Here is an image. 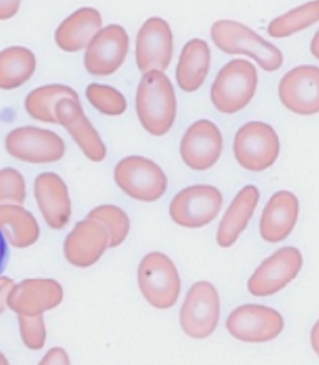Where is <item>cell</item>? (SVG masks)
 <instances>
[{
	"mask_svg": "<svg viewBox=\"0 0 319 365\" xmlns=\"http://www.w3.org/2000/svg\"><path fill=\"white\" fill-rule=\"evenodd\" d=\"M64 289L49 278H29L14 284L7 294V308L17 315L36 317L54 310L63 303Z\"/></svg>",
	"mask_w": 319,
	"mask_h": 365,
	"instance_id": "cell-15",
	"label": "cell"
},
{
	"mask_svg": "<svg viewBox=\"0 0 319 365\" xmlns=\"http://www.w3.org/2000/svg\"><path fill=\"white\" fill-rule=\"evenodd\" d=\"M9 257H11V251H9L7 240H6V236L2 234V231H0V276H2V273L7 268Z\"/></svg>",
	"mask_w": 319,
	"mask_h": 365,
	"instance_id": "cell-35",
	"label": "cell"
},
{
	"mask_svg": "<svg viewBox=\"0 0 319 365\" xmlns=\"http://www.w3.org/2000/svg\"><path fill=\"white\" fill-rule=\"evenodd\" d=\"M136 115L153 137H163L170 132L177 120V96L165 73H143L136 90Z\"/></svg>",
	"mask_w": 319,
	"mask_h": 365,
	"instance_id": "cell-1",
	"label": "cell"
},
{
	"mask_svg": "<svg viewBox=\"0 0 319 365\" xmlns=\"http://www.w3.org/2000/svg\"><path fill=\"white\" fill-rule=\"evenodd\" d=\"M299 216V200L293 192L279 190L269 199L262 210L259 231L267 242L284 241L294 231Z\"/></svg>",
	"mask_w": 319,
	"mask_h": 365,
	"instance_id": "cell-20",
	"label": "cell"
},
{
	"mask_svg": "<svg viewBox=\"0 0 319 365\" xmlns=\"http://www.w3.org/2000/svg\"><path fill=\"white\" fill-rule=\"evenodd\" d=\"M0 231L9 245L17 250H24L36 245L41 237V227L34 214L22 205L2 204L0 205Z\"/></svg>",
	"mask_w": 319,
	"mask_h": 365,
	"instance_id": "cell-24",
	"label": "cell"
},
{
	"mask_svg": "<svg viewBox=\"0 0 319 365\" xmlns=\"http://www.w3.org/2000/svg\"><path fill=\"white\" fill-rule=\"evenodd\" d=\"M225 327L234 339L249 344H264L283 334L284 318L271 307L242 305L229 315Z\"/></svg>",
	"mask_w": 319,
	"mask_h": 365,
	"instance_id": "cell-11",
	"label": "cell"
},
{
	"mask_svg": "<svg viewBox=\"0 0 319 365\" xmlns=\"http://www.w3.org/2000/svg\"><path fill=\"white\" fill-rule=\"evenodd\" d=\"M36 202L51 229H64L71 219V199L66 182L54 172L37 175L34 182Z\"/></svg>",
	"mask_w": 319,
	"mask_h": 365,
	"instance_id": "cell-19",
	"label": "cell"
},
{
	"mask_svg": "<svg viewBox=\"0 0 319 365\" xmlns=\"http://www.w3.org/2000/svg\"><path fill=\"white\" fill-rule=\"evenodd\" d=\"M7 364H9V360L6 359V355L0 352V365H7Z\"/></svg>",
	"mask_w": 319,
	"mask_h": 365,
	"instance_id": "cell-38",
	"label": "cell"
},
{
	"mask_svg": "<svg viewBox=\"0 0 319 365\" xmlns=\"http://www.w3.org/2000/svg\"><path fill=\"white\" fill-rule=\"evenodd\" d=\"M64 98L79 100V95L66 84H46V86L36 88L27 95L24 108L31 118L42 121V123L59 125L58 116H56V106Z\"/></svg>",
	"mask_w": 319,
	"mask_h": 365,
	"instance_id": "cell-26",
	"label": "cell"
},
{
	"mask_svg": "<svg viewBox=\"0 0 319 365\" xmlns=\"http://www.w3.org/2000/svg\"><path fill=\"white\" fill-rule=\"evenodd\" d=\"M303 268V255L298 247L286 246L281 247L266 257L262 263L257 266L254 273L247 282L249 293L254 297H271V294L279 293L281 289L296 279L299 271Z\"/></svg>",
	"mask_w": 319,
	"mask_h": 365,
	"instance_id": "cell-9",
	"label": "cell"
},
{
	"mask_svg": "<svg viewBox=\"0 0 319 365\" xmlns=\"http://www.w3.org/2000/svg\"><path fill=\"white\" fill-rule=\"evenodd\" d=\"M56 116L59 125H63L71 138L76 142L83 153L91 162H103L106 158V145L100 133L84 113L81 101L74 98H64L56 106Z\"/></svg>",
	"mask_w": 319,
	"mask_h": 365,
	"instance_id": "cell-18",
	"label": "cell"
},
{
	"mask_svg": "<svg viewBox=\"0 0 319 365\" xmlns=\"http://www.w3.org/2000/svg\"><path fill=\"white\" fill-rule=\"evenodd\" d=\"M311 344H313V349L318 352V325H314L313 329V336H311Z\"/></svg>",
	"mask_w": 319,
	"mask_h": 365,
	"instance_id": "cell-36",
	"label": "cell"
},
{
	"mask_svg": "<svg viewBox=\"0 0 319 365\" xmlns=\"http://www.w3.org/2000/svg\"><path fill=\"white\" fill-rule=\"evenodd\" d=\"M318 36H319V32H316V34H314V37H313V44H311V51H313V54L316 56L318 58Z\"/></svg>",
	"mask_w": 319,
	"mask_h": 365,
	"instance_id": "cell-37",
	"label": "cell"
},
{
	"mask_svg": "<svg viewBox=\"0 0 319 365\" xmlns=\"http://www.w3.org/2000/svg\"><path fill=\"white\" fill-rule=\"evenodd\" d=\"M220 318V297L210 282H197L187 293L180 310V327L192 339H207Z\"/></svg>",
	"mask_w": 319,
	"mask_h": 365,
	"instance_id": "cell-7",
	"label": "cell"
},
{
	"mask_svg": "<svg viewBox=\"0 0 319 365\" xmlns=\"http://www.w3.org/2000/svg\"><path fill=\"white\" fill-rule=\"evenodd\" d=\"M138 287L148 305L158 310L172 308L182 288L175 263L163 252H148L138 264Z\"/></svg>",
	"mask_w": 319,
	"mask_h": 365,
	"instance_id": "cell-4",
	"label": "cell"
},
{
	"mask_svg": "<svg viewBox=\"0 0 319 365\" xmlns=\"http://www.w3.org/2000/svg\"><path fill=\"white\" fill-rule=\"evenodd\" d=\"M222 192L214 185H192L180 190L170 202L172 221L180 227L207 226L222 210Z\"/></svg>",
	"mask_w": 319,
	"mask_h": 365,
	"instance_id": "cell-8",
	"label": "cell"
},
{
	"mask_svg": "<svg viewBox=\"0 0 319 365\" xmlns=\"http://www.w3.org/2000/svg\"><path fill=\"white\" fill-rule=\"evenodd\" d=\"M36 54L24 46H11L0 51V90H17L36 71Z\"/></svg>",
	"mask_w": 319,
	"mask_h": 365,
	"instance_id": "cell-25",
	"label": "cell"
},
{
	"mask_svg": "<svg viewBox=\"0 0 319 365\" xmlns=\"http://www.w3.org/2000/svg\"><path fill=\"white\" fill-rule=\"evenodd\" d=\"M19 329H21L22 344L29 350H41L46 345V324L44 317L19 315Z\"/></svg>",
	"mask_w": 319,
	"mask_h": 365,
	"instance_id": "cell-31",
	"label": "cell"
},
{
	"mask_svg": "<svg viewBox=\"0 0 319 365\" xmlns=\"http://www.w3.org/2000/svg\"><path fill=\"white\" fill-rule=\"evenodd\" d=\"M210 36L215 48L222 53L251 56L264 71H278L284 63V56L279 48L241 22L217 21L210 29Z\"/></svg>",
	"mask_w": 319,
	"mask_h": 365,
	"instance_id": "cell-2",
	"label": "cell"
},
{
	"mask_svg": "<svg viewBox=\"0 0 319 365\" xmlns=\"http://www.w3.org/2000/svg\"><path fill=\"white\" fill-rule=\"evenodd\" d=\"M261 192L256 185H246L237 192L232 204L225 210L217 231V245L220 247H231L237 242L241 234L246 231L249 221L254 216L259 204Z\"/></svg>",
	"mask_w": 319,
	"mask_h": 365,
	"instance_id": "cell-22",
	"label": "cell"
},
{
	"mask_svg": "<svg viewBox=\"0 0 319 365\" xmlns=\"http://www.w3.org/2000/svg\"><path fill=\"white\" fill-rule=\"evenodd\" d=\"M210 48L204 39H192L182 49L177 66V83L185 93H195L210 71Z\"/></svg>",
	"mask_w": 319,
	"mask_h": 365,
	"instance_id": "cell-23",
	"label": "cell"
},
{
	"mask_svg": "<svg viewBox=\"0 0 319 365\" xmlns=\"http://www.w3.org/2000/svg\"><path fill=\"white\" fill-rule=\"evenodd\" d=\"M103 29V17L100 11L93 7H83L66 17L56 29L54 41L64 53H78L86 49L89 42Z\"/></svg>",
	"mask_w": 319,
	"mask_h": 365,
	"instance_id": "cell-21",
	"label": "cell"
},
{
	"mask_svg": "<svg viewBox=\"0 0 319 365\" xmlns=\"http://www.w3.org/2000/svg\"><path fill=\"white\" fill-rule=\"evenodd\" d=\"M21 9L19 0H0V21H9L12 19Z\"/></svg>",
	"mask_w": 319,
	"mask_h": 365,
	"instance_id": "cell-33",
	"label": "cell"
},
{
	"mask_svg": "<svg viewBox=\"0 0 319 365\" xmlns=\"http://www.w3.org/2000/svg\"><path fill=\"white\" fill-rule=\"evenodd\" d=\"M12 288H14V279L12 278H4V276H0V315L6 312L7 294Z\"/></svg>",
	"mask_w": 319,
	"mask_h": 365,
	"instance_id": "cell-34",
	"label": "cell"
},
{
	"mask_svg": "<svg viewBox=\"0 0 319 365\" xmlns=\"http://www.w3.org/2000/svg\"><path fill=\"white\" fill-rule=\"evenodd\" d=\"M86 98L100 113L106 116H120L128 108V103L121 91L108 84L91 83L86 88Z\"/></svg>",
	"mask_w": 319,
	"mask_h": 365,
	"instance_id": "cell-29",
	"label": "cell"
},
{
	"mask_svg": "<svg viewBox=\"0 0 319 365\" xmlns=\"http://www.w3.org/2000/svg\"><path fill=\"white\" fill-rule=\"evenodd\" d=\"M88 219H95L108 229L110 234V247H118L123 245L130 234V217L118 205H98L89 210Z\"/></svg>",
	"mask_w": 319,
	"mask_h": 365,
	"instance_id": "cell-28",
	"label": "cell"
},
{
	"mask_svg": "<svg viewBox=\"0 0 319 365\" xmlns=\"http://www.w3.org/2000/svg\"><path fill=\"white\" fill-rule=\"evenodd\" d=\"M7 153L27 163H54L66 153L64 140L51 130L19 126L6 137Z\"/></svg>",
	"mask_w": 319,
	"mask_h": 365,
	"instance_id": "cell-10",
	"label": "cell"
},
{
	"mask_svg": "<svg viewBox=\"0 0 319 365\" xmlns=\"http://www.w3.org/2000/svg\"><path fill=\"white\" fill-rule=\"evenodd\" d=\"M110 247V234L101 222L84 219L73 227L64 240V257L76 268H89L96 264Z\"/></svg>",
	"mask_w": 319,
	"mask_h": 365,
	"instance_id": "cell-17",
	"label": "cell"
},
{
	"mask_svg": "<svg viewBox=\"0 0 319 365\" xmlns=\"http://www.w3.org/2000/svg\"><path fill=\"white\" fill-rule=\"evenodd\" d=\"M130 49V37L125 27L110 24L89 42L84 54V68L93 76H111L123 66Z\"/></svg>",
	"mask_w": 319,
	"mask_h": 365,
	"instance_id": "cell-12",
	"label": "cell"
},
{
	"mask_svg": "<svg viewBox=\"0 0 319 365\" xmlns=\"http://www.w3.org/2000/svg\"><path fill=\"white\" fill-rule=\"evenodd\" d=\"M319 19V2L313 0V2L304 4V6L293 9V11L283 14V16L276 17L274 21L267 26V32L272 37H289L301 32L308 27L314 26Z\"/></svg>",
	"mask_w": 319,
	"mask_h": 365,
	"instance_id": "cell-27",
	"label": "cell"
},
{
	"mask_svg": "<svg viewBox=\"0 0 319 365\" xmlns=\"http://www.w3.org/2000/svg\"><path fill=\"white\" fill-rule=\"evenodd\" d=\"M224 140L219 126L210 120H199L189 126L180 142V157L190 170H210L222 155Z\"/></svg>",
	"mask_w": 319,
	"mask_h": 365,
	"instance_id": "cell-14",
	"label": "cell"
},
{
	"mask_svg": "<svg viewBox=\"0 0 319 365\" xmlns=\"http://www.w3.org/2000/svg\"><path fill=\"white\" fill-rule=\"evenodd\" d=\"M257 84L259 74L254 64L246 59H234L219 71L210 98L220 113H239L256 96Z\"/></svg>",
	"mask_w": 319,
	"mask_h": 365,
	"instance_id": "cell-3",
	"label": "cell"
},
{
	"mask_svg": "<svg viewBox=\"0 0 319 365\" xmlns=\"http://www.w3.org/2000/svg\"><path fill=\"white\" fill-rule=\"evenodd\" d=\"M172 58L173 34L170 24L162 17H150L136 36V66L142 73H165Z\"/></svg>",
	"mask_w": 319,
	"mask_h": 365,
	"instance_id": "cell-13",
	"label": "cell"
},
{
	"mask_svg": "<svg viewBox=\"0 0 319 365\" xmlns=\"http://www.w3.org/2000/svg\"><path fill=\"white\" fill-rule=\"evenodd\" d=\"M53 364L69 365L71 364V360H69V355L64 349L56 347V349H51L49 352L44 355V359L39 362V365H53Z\"/></svg>",
	"mask_w": 319,
	"mask_h": 365,
	"instance_id": "cell-32",
	"label": "cell"
},
{
	"mask_svg": "<svg viewBox=\"0 0 319 365\" xmlns=\"http://www.w3.org/2000/svg\"><path fill=\"white\" fill-rule=\"evenodd\" d=\"M27 199L26 180L19 170L6 167L0 170V205H22Z\"/></svg>",
	"mask_w": 319,
	"mask_h": 365,
	"instance_id": "cell-30",
	"label": "cell"
},
{
	"mask_svg": "<svg viewBox=\"0 0 319 365\" xmlns=\"http://www.w3.org/2000/svg\"><path fill=\"white\" fill-rule=\"evenodd\" d=\"M279 135L264 121H249L239 128L234 140V157L249 172H264L278 160Z\"/></svg>",
	"mask_w": 319,
	"mask_h": 365,
	"instance_id": "cell-5",
	"label": "cell"
},
{
	"mask_svg": "<svg viewBox=\"0 0 319 365\" xmlns=\"http://www.w3.org/2000/svg\"><path fill=\"white\" fill-rule=\"evenodd\" d=\"M115 182L126 195L140 202H155L167 192L168 179L162 167L142 155H130L115 167Z\"/></svg>",
	"mask_w": 319,
	"mask_h": 365,
	"instance_id": "cell-6",
	"label": "cell"
},
{
	"mask_svg": "<svg viewBox=\"0 0 319 365\" xmlns=\"http://www.w3.org/2000/svg\"><path fill=\"white\" fill-rule=\"evenodd\" d=\"M281 103L301 116H313L319 111V68L304 64L286 73L279 83Z\"/></svg>",
	"mask_w": 319,
	"mask_h": 365,
	"instance_id": "cell-16",
	"label": "cell"
}]
</instances>
